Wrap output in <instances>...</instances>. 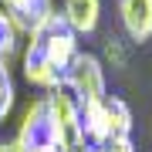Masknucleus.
Returning <instances> with one entry per match:
<instances>
[{"label":"nucleus","mask_w":152,"mask_h":152,"mask_svg":"<svg viewBox=\"0 0 152 152\" xmlns=\"http://www.w3.org/2000/svg\"><path fill=\"white\" fill-rule=\"evenodd\" d=\"M41 139H48L58 152H75L85 145V129H81V105L68 88L44 95V129Z\"/></svg>","instance_id":"nucleus-1"},{"label":"nucleus","mask_w":152,"mask_h":152,"mask_svg":"<svg viewBox=\"0 0 152 152\" xmlns=\"http://www.w3.org/2000/svg\"><path fill=\"white\" fill-rule=\"evenodd\" d=\"M64 88L78 98V105L108 98V71H105L102 58L91 51H78V58L64 71Z\"/></svg>","instance_id":"nucleus-2"},{"label":"nucleus","mask_w":152,"mask_h":152,"mask_svg":"<svg viewBox=\"0 0 152 152\" xmlns=\"http://www.w3.org/2000/svg\"><path fill=\"white\" fill-rule=\"evenodd\" d=\"M24 51H41V54L64 75L71 68V61L78 58V51H81V41H78V34L64 24V17H61V20L51 24L44 34H27V37H24Z\"/></svg>","instance_id":"nucleus-3"},{"label":"nucleus","mask_w":152,"mask_h":152,"mask_svg":"<svg viewBox=\"0 0 152 152\" xmlns=\"http://www.w3.org/2000/svg\"><path fill=\"white\" fill-rule=\"evenodd\" d=\"M0 7L10 17H17L27 34H44L51 24L61 20V10L54 7V0H0Z\"/></svg>","instance_id":"nucleus-4"},{"label":"nucleus","mask_w":152,"mask_h":152,"mask_svg":"<svg viewBox=\"0 0 152 152\" xmlns=\"http://www.w3.org/2000/svg\"><path fill=\"white\" fill-rule=\"evenodd\" d=\"M118 20L132 44L152 41V0H118Z\"/></svg>","instance_id":"nucleus-5"},{"label":"nucleus","mask_w":152,"mask_h":152,"mask_svg":"<svg viewBox=\"0 0 152 152\" xmlns=\"http://www.w3.org/2000/svg\"><path fill=\"white\" fill-rule=\"evenodd\" d=\"M61 17L78 37H88L102 24V0H61Z\"/></svg>","instance_id":"nucleus-6"},{"label":"nucleus","mask_w":152,"mask_h":152,"mask_svg":"<svg viewBox=\"0 0 152 152\" xmlns=\"http://www.w3.org/2000/svg\"><path fill=\"white\" fill-rule=\"evenodd\" d=\"M24 78H27V85L41 88V91H58V88H64V75H61L41 51H24Z\"/></svg>","instance_id":"nucleus-7"},{"label":"nucleus","mask_w":152,"mask_h":152,"mask_svg":"<svg viewBox=\"0 0 152 152\" xmlns=\"http://www.w3.org/2000/svg\"><path fill=\"white\" fill-rule=\"evenodd\" d=\"M81 129H85V142L88 145H108L112 142V125H108V108L102 102H88L81 105Z\"/></svg>","instance_id":"nucleus-8"},{"label":"nucleus","mask_w":152,"mask_h":152,"mask_svg":"<svg viewBox=\"0 0 152 152\" xmlns=\"http://www.w3.org/2000/svg\"><path fill=\"white\" fill-rule=\"evenodd\" d=\"M24 37H27L24 24L0 7V71H10V61L24 51Z\"/></svg>","instance_id":"nucleus-9"},{"label":"nucleus","mask_w":152,"mask_h":152,"mask_svg":"<svg viewBox=\"0 0 152 152\" xmlns=\"http://www.w3.org/2000/svg\"><path fill=\"white\" fill-rule=\"evenodd\" d=\"M105 108H108V125H112V139H132V129H135V118H132L129 102L118 95L105 98Z\"/></svg>","instance_id":"nucleus-10"},{"label":"nucleus","mask_w":152,"mask_h":152,"mask_svg":"<svg viewBox=\"0 0 152 152\" xmlns=\"http://www.w3.org/2000/svg\"><path fill=\"white\" fill-rule=\"evenodd\" d=\"M41 129H44V98H34V102L24 108V118H20V129H17L14 139H20L24 145L41 139Z\"/></svg>","instance_id":"nucleus-11"},{"label":"nucleus","mask_w":152,"mask_h":152,"mask_svg":"<svg viewBox=\"0 0 152 152\" xmlns=\"http://www.w3.org/2000/svg\"><path fill=\"white\" fill-rule=\"evenodd\" d=\"M102 64H105V68H115V71H122L125 64H129V51H125V41H122V37H108V41H105V48H102Z\"/></svg>","instance_id":"nucleus-12"},{"label":"nucleus","mask_w":152,"mask_h":152,"mask_svg":"<svg viewBox=\"0 0 152 152\" xmlns=\"http://www.w3.org/2000/svg\"><path fill=\"white\" fill-rule=\"evenodd\" d=\"M14 102H17L14 78H10V71H0V122H7V115L14 112Z\"/></svg>","instance_id":"nucleus-13"},{"label":"nucleus","mask_w":152,"mask_h":152,"mask_svg":"<svg viewBox=\"0 0 152 152\" xmlns=\"http://www.w3.org/2000/svg\"><path fill=\"white\" fill-rule=\"evenodd\" d=\"M102 152H135V142L132 139H112L108 145H102Z\"/></svg>","instance_id":"nucleus-14"},{"label":"nucleus","mask_w":152,"mask_h":152,"mask_svg":"<svg viewBox=\"0 0 152 152\" xmlns=\"http://www.w3.org/2000/svg\"><path fill=\"white\" fill-rule=\"evenodd\" d=\"M0 152H27V145L20 139H10V142H0Z\"/></svg>","instance_id":"nucleus-15"},{"label":"nucleus","mask_w":152,"mask_h":152,"mask_svg":"<svg viewBox=\"0 0 152 152\" xmlns=\"http://www.w3.org/2000/svg\"><path fill=\"white\" fill-rule=\"evenodd\" d=\"M27 152H58V149L51 145L48 139H37V142H31V145H27Z\"/></svg>","instance_id":"nucleus-16"},{"label":"nucleus","mask_w":152,"mask_h":152,"mask_svg":"<svg viewBox=\"0 0 152 152\" xmlns=\"http://www.w3.org/2000/svg\"><path fill=\"white\" fill-rule=\"evenodd\" d=\"M75 152H102V149H98V145H88V142H85V145H78Z\"/></svg>","instance_id":"nucleus-17"}]
</instances>
